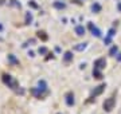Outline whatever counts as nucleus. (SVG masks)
Returning a JSON list of instances; mask_svg holds the SVG:
<instances>
[{"instance_id":"obj_1","label":"nucleus","mask_w":121,"mask_h":114,"mask_svg":"<svg viewBox=\"0 0 121 114\" xmlns=\"http://www.w3.org/2000/svg\"><path fill=\"white\" fill-rule=\"evenodd\" d=\"M114 103H116L114 98H108V99L104 102V109H105V111H110V110L113 109Z\"/></svg>"},{"instance_id":"obj_2","label":"nucleus","mask_w":121,"mask_h":114,"mask_svg":"<svg viewBox=\"0 0 121 114\" xmlns=\"http://www.w3.org/2000/svg\"><path fill=\"white\" fill-rule=\"evenodd\" d=\"M105 65H106V62H105L104 58H99V59H97V61L94 62V69H98V70H102L105 67Z\"/></svg>"},{"instance_id":"obj_3","label":"nucleus","mask_w":121,"mask_h":114,"mask_svg":"<svg viewBox=\"0 0 121 114\" xmlns=\"http://www.w3.org/2000/svg\"><path fill=\"white\" fill-rule=\"evenodd\" d=\"M3 81H4V83L5 85H8V86H9V87H15V82H13V81H12V78H11V75H7V74H5V75H3Z\"/></svg>"},{"instance_id":"obj_4","label":"nucleus","mask_w":121,"mask_h":114,"mask_svg":"<svg viewBox=\"0 0 121 114\" xmlns=\"http://www.w3.org/2000/svg\"><path fill=\"white\" fill-rule=\"evenodd\" d=\"M65 101H66V105L67 106H73L74 105V94L73 93H69V94L66 95Z\"/></svg>"},{"instance_id":"obj_5","label":"nucleus","mask_w":121,"mask_h":114,"mask_svg":"<svg viewBox=\"0 0 121 114\" xmlns=\"http://www.w3.org/2000/svg\"><path fill=\"white\" fill-rule=\"evenodd\" d=\"M89 27H90V30H91V34H93L95 38H99V36H101V31H99L97 27H94L93 24H91V23L89 24Z\"/></svg>"},{"instance_id":"obj_6","label":"nucleus","mask_w":121,"mask_h":114,"mask_svg":"<svg viewBox=\"0 0 121 114\" xmlns=\"http://www.w3.org/2000/svg\"><path fill=\"white\" fill-rule=\"evenodd\" d=\"M75 34H77L78 36L85 35V27L83 26H77L75 27Z\"/></svg>"},{"instance_id":"obj_7","label":"nucleus","mask_w":121,"mask_h":114,"mask_svg":"<svg viewBox=\"0 0 121 114\" xmlns=\"http://www.w3.org/2000/svg\"><path fill=\"white\" fill-rule=\"evenodd\" d=\"M104 89H105V85H99L98 87H97L94 91H93V97H97L98 94H101V93L104 91Z\"/></svg>"},{"instance_id":"obj_8","label":"nucleus","mask_w":121,"mask_h":114,"mask_svg":"<svg viewBox=\"0 0 121 114\" xmlns=\"http://www.w3.org/2000/svg\"><path fill=\"white\" fill-rule=\"evenodd\" d=\"M63 61H65V62H70V61H73V54L70 53V51L65 53V55H63Z\"/></svg>"},{"instance_id":"obj_9","label":"nucleus","mask_w":121,"mask_h":114,"mask_svg":"<svg viewBox=\"0 0 121 114\" xmlns=\"http://www.w3.org/2000/svg\"><path fill=\"white\" fill-rule=\"evenodd\" d=\"M86 46H87V43H79L78 46H75V47H74V50H75V51H82V50H85V48H86Z\"/></svg>"},{"instance_id":"obj_10","label":"nucleus","mask_w":121,"mask_h":114,"mask_svg":"<svg viewBox=\"0 0 121 114\" xmlns=\"http://www.w3.org/2000/svg\"><path fill=\"white\" fill-rule=\"evenodd\" d=\"M8 61L11 62V63H13V65H19V61H17L16 58L13 57L12 54H9V55H8Z\"/></svg>"},{"instance_id":"obj_11","label":"nucleus","mask_w":121,"mask_h":114,"mask_svg":"<svg viewBox=\"0 0 121 114\" xmlns=\"http://www.w3.org/2000/svg\"><path fill=\"white\" fill-rule=\"evenodd\" d=\"M54 7H55V8H58V9H63L66 5L63 4V3H59V1H54Z\"/></svg>"},{"instance_id":"obj_12","label":"nucleus","mask_w":121,"mask_h":114,"mask_svg":"<svg viewBox=\"0 0 121 114\" xmlns=\"http://www.w3.org/2000/svg\"><path fill=\"white\" fill-rule=\"evenodd\" d=\"M91 9H93V12H99V11H101V5H99L98 3H95V4L91 5Z\"/></svg>"},{"instance_id":"obj_13","label":"nucleus","mask_w":121,"mask_h":114,"mask_svg":"<svg viewBox=\"0 0 121 114\" xmlns=\"http://www.w3.org/2000/svg\"><path fill=\"white\" fill-rule=\"evenodd\" d=\"M117 51H118V48H117V46H113L112 48H110V51H109V55H112V57H114L117 54Z\"/></svg>"},{"instance_id":"obj_14","label":"nucleus","mask_w":121,"mask_h":114,"mask_svg":"<svg viewBox=\"0 0 121 114\" xmlns=\"http://www.w3.org/2000/svg\"><path fill=\"white\" fill-rule=\"evenodd\" d=\"M93 74H94V77H95V78H98V79H101V78H102V74H101V71H99L98 69H94V71H93Z\"/></svg>"},{"instance_id":"obj_15","label":"nucleus","mask_w":121,"mask_h":114,"mask_svg":"<svg viewBox=\"0 0 121 114\" xmlns=\"http://www.w3.org/2000/svg\"><path fill=\"white\" fill-rule=\"evenodd\" d=\"M31 22H32V15L28 12V13L26 15V23H31Z\"/></svg>"},{"instance_id":"obj_16","label":"nucleus","mask_w":121,"mask_h":114,"mask_svg":"<svg viewBox=\"0 0 121 114\" xmlns=\"http://www.w3.org/2000/svg\"><path fill=\"white\" fill-rule=\"evenodd\" d=\"M114 34H116V30H114V28H110V30H109V34H108V36H110V38H113V36H114Z\"/></svg>"},{"instance_id":"obj_17","label":"nucleus","mask_w":121,"mask_h":114,"mask_svg":"<svg viewBox=\"0 0 121 114\" xmlns=\"http://www.w3.org/2000/svg\"><path fill=\"white\" fill-rule=\"evenodd\" d=\"M38 51H39V54H46V53H47V48H46V47H40Z\"/></svg>"},{"instance_id":"obj_18","label":"nucleus","mask_w":121,"mask_h":114,"mask_svg":"<svg viewBox=\"0 0 121 114\" xmlns=\"http://www.w3.org/2000/svg\"><path fill=\"white\" fill-rule=\"evenodd\" d=\"M43 34H44V32H38V36H39V38H42L43 40H46V39H47V36L43 35Z\"/></svg>"},{"instance_id":"obj_19","label":"nucleus","mask_w":121,"mask_h":114,"mask_svg":"<svg viewBox=\"0 0 121 114\" xmlns=\"http://www.w3.org/2000/svg\"><path fill=\"white\" fill-rule=\"evenodd\" d=\"M28 4H31V5H32V7H34V8H36V7H38V5L35 4V3H32V1H30V3H28Z\"/></svg>"},{"instance_id":"obj_20","label":"nucleus","mask_w":121,"mask_h":114,"mask_svg":"<svg viewBox=\"0 0 121 114\" xmlns=\"http://www.w3.org/2000/svg\"><path fill=\"white\" fill-rule=\"evenodd\" d=\"M117 61H121V54H118V57H117Z\"/></svg>"},{"instance_id":"obj_21","label":"nucleus","mask_w":121,"mask_h":114,"mask_svg":"<svg viewBox=\"0 0 121 114\" xmlns=\"http://www.w3.org/2000/svg\"><path fill=\"white\" fill-rule=\"evenodd\" d=\"M118 11L121 12V3H118Z\"/></svg>"},{"instance_id":"obj_22","label":"nucleus","mask_w":121,"mask_h":114,"mask_svg":"<svg viewBox=\"0 0 121 114\" xmlns=\"http://www.w3.org/2000/svg\"><path fill=\"white\" fill-rule=\"evenodd\" d=\"M1 30H3V27H1V24H0V31H1Z\"/></svg>"},{"instance_id":"obj_23","label":"nucleus","mask_w":121,"mask_h":114,"mask_svg":"<svg viewBox=\"0 0 121 114\" xmlns=\"http://www.w3.org/2000/svg\"><path fill=\"white\" fill-rule=\"evenodd\" d=\"M58 114H59V113H58Z\"/></svg>"}]
</instances>
